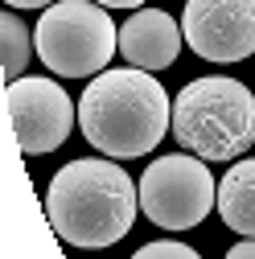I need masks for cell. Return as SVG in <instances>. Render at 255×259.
<instances>
[{"label": "cell", "mask_w": 255, "mask_h": 259, "mask_svg": "<svg viewBox=\"0 0 255 259\" xmlns=\"http://www.w3.org/2000/svg\"><path fill=\"white\" fill-rule=\"evenodd\" d=\"M218 214L231 231L255 239V156L231 165L218 181Z\"/></svg>", "instance_id": "9c48e42d"}, {"label": "cell", "mask_w": 255, "mask_h": 259, "mask_svg": "<svg viewBox=\"0 0 255 259\" xmlns=\"http://www.w3.org/2000/svg\"><path fill=\"white\" fill-rule=\"evenodd\" d=\"M140 185L115 160L82 156L62 165L46 189V214L62 243L99 251L119 243L136 222Z\"/></svg>", "instance_id": "6da1fadb"}, {"label": "cell", "mask_w": 255, "mask_h": 259, "mask_svg": "<svg viewBox=\"0 0 255 259\" xmlns=\"http://www.w3.org/2000/svg\"><path fill=\"white\" fill-rule=\"evenodd\" d=\"M173 136L202 160H235L255 144V95L227 74L185 82L173 99Z\"/></svg>", "instance_id": "3957f363"}, {"label": "cell", "mask_w": 255, "mask_h": 259, "mask_svg": "<svg viewBox=\"0 0 255 259\" xmlns=\"http://www.w3.org/2000/svg\"><path fill=\"white\" fill-rule=\"evenodd\" d=\"M181 33L206 62H243L255 54V0H185Z\"/></svg>", "instance_id": "52a82bcc"}, {"label": "cell", "mask_w": 255, "mask_h": 259, "mask_svg": "<svg viewBox=\"0 0 255 259\" xmlns=\"http://www.w3.org/2000/svg\"><path fill=\"white\" fill-rule=\"evenodd\" d=\"M9 9H50V5H58V0H5Z\"/></svg>", "instance_id": "4fadbf2b"}, {"label": "cell", "mask_w": 255, "mask_h": 259, "mask_svg": "<svg viewBox=\"0 0 255 259\" xmlns=\"http://www.w3.org/2000/svg\"><path fill=\"white\" fill-rule=\"evenodd\" d=\"M95 5H103V9H140L144 0H95Z\"/></svg>", "instance_id": "5bb4252c"}, {"label": "cell", "mask_w": 255, "mask_h": 259, "mask_svg": "<svg viewBox=\"0 0 255 259\" xmlns=\"http://www.w3.org/2000/svg\"><path fill=\"white\" fill-rule=\"evenodd\" d=\"M9 115L25 156H46L66 144L74 127V103L66 87L54 78H13L9 82Z\"/></svg>", "instance_id": "8992f818"}, {"label": "cell", "mask_w": 255, "mask_h": 259, "mask_svg": "<svg viewBox=\"0 0 255 259\" xmlns=\"http://www.w3.org/2000/svg\"><path fill=\"white\" fill-rule=\"evenodd\" d=\"M227 259H255V239H243L227 251Z\"/></svg>", "instance_id": "7c38bea8"}, {"label": "cell", "mask_w": 255, "mask_h": 259, "mask_svg": "<svg viewBox=\"0 0 255 259\" xmlns=\"http://www.w3.org/2000/svg\"><path fill=\"white\" fill-rule=\"evenodd\" d=\"M132 259H202L194 247L185 243H173V239H156V243H144Z\"/></svg>", "instance_id": "8fae6325"}, {"label": "cell", "mask_w": 255, "mask_h": 259, "mask_svg": "<svg viewBox=\"0 0 255 259\" xmlns=\"http://www.w3.org/2000/svg\"><path fill=\"white\" fill-rule=\"evenodd\" d=\"M181 41H185L181 25L165 9H140L119 25V54L128 58V66H140L148 74L173 66Z\"/></svg>", "instance_id": "ba28073f"}, {"label": "cell", "mask_w": 255, "mask_h": 259, "mask_svg": "<svg viewBox=\"0 0 255 259\" xmlns=\"http://www.w3.org/2000/svg\"><path fill=\"white\" fill-rule=\"evenodd\" d=\"M0 29H5V74L9 82L13 78H25V66H29V58H33V33L25 29V21L17 13H5L0 17Z\"/></svg>", "instance_id": "30bf717a"}, {"label": "cell", "mask_w": 255, "mask_h": 259, "mask_svg": "<svg viewBox=\"0 0 255 259\" xmlns=\"http://www.w3.org/2000/svg\"><path fill=\"white\" fill-rule=\"evenodd\" d=\"M37 58L62 78L103 74L119 50V29L95 0H58L50 5L33 29Z\"/></svg>", "instance_id": "277c9868"}, {"label": "cell", "mask_w": 255, "mask_h": 259, "mask_svg": "<svg viewBox=\"0 0 255 259\" xmlns=\"http://www.w3.org/2000/svg\"><path fill=\"white\" fill-rule=\"evenodd\" d=\"M78 127L103 156L132 160L165 140L173 127V103L165 87L140 66L103 70L78 99Z\"/></svg>", "instance_id": "7a4b0ae2"}, {"label": "cell", "mask_w": 255, "mask_h": 259, "mask_svg": "<svg viewBox=\"0 0 255 259\" xmlns=\"http://www.w3.org/2000/svg\"><path fill=\"white\" fill-rule=\"evenodd\" d=\"M218 206V181L194 152L152 160L140 177V210L161 231H189Z\"/></svg>", "instance_id": "5b68a950"}]
</instances>
